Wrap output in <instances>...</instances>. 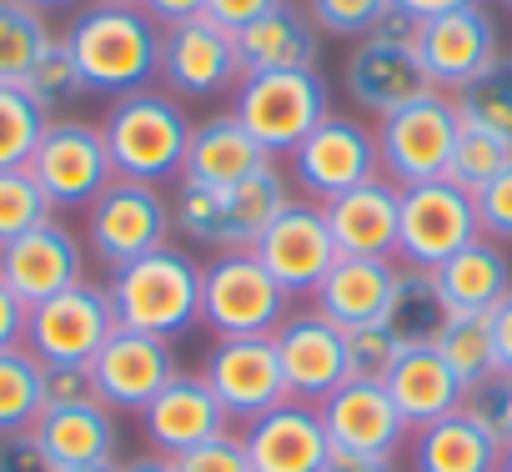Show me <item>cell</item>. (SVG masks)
Here are the masks:
<instances>
[{
  "mask_svg": "<svg viewBox=\"0 0 512 472\" xmlns=\"http://www.w3.org/2000/svg\"><path fill=\"white\" fill-rule=\"evenodd\" d=\"M171 462H176V472H251L246 447L231 432H221V437H211V442H201V447H191Z\"/></svg>",
  "mask_w": 512,
  "mask_h": 472,
  "instance_id": "cell-45",
  "label": "cell"
},
{
  "mask_svg": "<svg viewBox=\"0 0 512 472\" xmlns=\"http://www.w3.org/2000/svg\"><path fill=\"white\" fill-rule=\"evenodd\" d=\"M51 116L21 91V86H0V171L31 166Z\"/></svg>",
  "mask_w": 512,
  "mask_h": 472,
  "instance_id": "cell-37",
  "label": "cell"
},
{
  "mask_svg": "<svg viewBox=\"0 0 512 472\" xmlns=\"http://www.w3.org/2000/svg\"><path fill=\"white\" fill-rule=\"evenodd\" d=\"M251 252L287 297H312L322 287V277L332 272V262L342 257L337 242H332L327 211L317 201H292L262 236H256Z\"/></svg>",
  "mask_w": 512,
  "mask_h": 472,
  "instance_id": "cell-15",
  "label": "cell"
},
{
  "mask_svg": "<svg viewBox=\"0 0 512 472\" xmlns=\"http://www.w3.org/2000/svg\"><path fill=\"white\" fill-rule=\"evenodd\" d=\"M176 372H181L176 367V347L166 337L131 332V327H116L106 337V347L91 357L96 402L111 407V412H141Z\"/></svg>",
  "mask_w": 512,
  "mask_h": 472,
  "instance_id": "cell-17",
  "label": "cell"
},
{
  "mask_svg": "<svg viewBox=\"0 0 512 472\" xmlns=\"http://www.w3.org/2000/svg\"><path fill=\"white\" fill-rule=\"evenodd\" d=\"M101 136H106L116 181L166 186V181H181V161L191 146V116L171 91L146 86V91L111 101Z\"/></svg>",
  "mask_w": 512,
  "mask_h": 472,
  "instance_id": "cell-2",
  "label": "cell"
},
{
  "mask_svg": "<svg viewBox=\"0 0 512 472\" xmlns=\"http://www.w3.org/2000/svg\"><path fill=\"white\" fill-rule=\"evenodd\" d=\"M392 282H397V267L387 257H337L332 272L322 277V287L312 292V307L327 322H337L342 332H352V327H367L382 317Z\"/></svg>",
  "mask_w": 512,
  "mask_h": 472,
  "instance_id": "cell-29",
  "label": "cell"
},
{
  "mask_svg": "<svg viewBox=\"0 0 512 472\" xmlns=\"http://www.w3.org/2000/svg\"><path fill=\"white\" fill-rule=\"evenodd\" d=\"M472 206H477V231L507 247V242H512V166H502V171L472 196Z\"/></svg>",
  "mask_w": 512,
  "mask_h": 472,
  "instance_id": "cell-44",
  "label": "cell"
},
{
  "mask_svg": "<svg viewBox=\"0 0 512 472\" xmlns=\"http://www.w3.org/2000/svg\"><path fill=\"white\" fill-rule=\"evenodd\" d=\"M201 377L216 392V402L226 407V417H241V422L287 402L282 357H277L272 337H226V342H216Z\"/></svg>",
  "mask_w": 512,
  "mask_h": 472,
  "instance_id": "cell-19",
  "label": "cell"
},
{
  "mask_svg": "<svg viewBox=\"0 0 512 472\" xmlns=\"http://www.w3.org/2000/svg\"><path fill=\"white\" fill-rule=\"evenodd\" d=\"M332 457H392L412 432L392 407L382 382H342L327 402H317Z\"/></svg>",
  "mask_w": 512,
  "mask_h": 472,
  "instance_id": "cell-22",
  "label": "cell"
},
{
  "mask_svg": "<svg viewBox=\"0 0 512 472\" xmlns=\"http://www.w3.org/2000/svg\"><path fill=\"white\" fill-rule=\"evenodd\" d=\"M402 21H427V16H442V11H457V6H477V0H392Z\"/></svg>",
  "mask_w": 512,
  "mask_h": 472,
  "instance_id": "cell-52",
  "label": "cell"
},
{
  "mask_svg": "<svg viewBox=\"0 0 512 472\" xmlns=\"http://www.w3.org/2000/svg\"><path fill=\"white\" fill-rule=\"evenodd\" d=\"M96 6H141V0H96Z\"/></svg>",
  "mask_w": 512,
  "mask_h": 472,
  "instance_id": "cell-57",
  "label": "cell"
},
{
  "mask_svg": "<svg viewBox=\"0 0 512 472\" xmlns=\"http://www.w3.org/2000/svg\"><path fill=\"white\" fill-rule=\"evenodd\" d=\"M477 206L457 181L397 186V262L417 272H437L467 242H477Z\"/></svg>",
  "mask_w": 512,
  "mask_h": 472,
  "instance_id": "cell-9",
  "label": "cell"
},
{
  "mask_svg": "<svg viewBox=\"0 0 512 472\" xmlns=\"http://www.w3.org/2000/svg\"><path fill=\"white\" fill-rule=\"evenodd\" d=\"M502 166H512V146L502 141V136H492V131H482V126H467L462 121V131H457V146H452V166H447V181H457L462 191H482Z\"/></svg>",
  "mask_w": 512,
  "mask_h": 472,
  "instance_id": "cell-40",
  "label": "cell"
},
{
  "mask_svg": "<svg viewBox=\"0 0 512 472\" xmlns=\"http://www.w3.org/2000/svg\"><path fill=\"white\" fill-rule=\"evenodd\" d=\"M457 116L467 126H482L512 146V56H497L477 81H467L457 96Z\"/></svg>",
  "mask_w": 512,
  "mask_h": 472,
  "instance_id": "cell-36",
  "label": "cell"
},
{
  "mask_svg": "<svg viewBox=\"0 0 512 472\" xmlns=\"http://www.w3.org/2000/svg\"><path fill=\"white\" fill-rule=\"evenodd\" d=\"M31 176L41 181V191L51 196L56 211L91 206L116 181L101 126L76 121V116H51V126H46L36 156H31Z\"/></svg>",
  "mask_w": 512,
  "mask_h": 472,
  "instance_id": "cell-12",
  "label": "cell"
},
{
  "mask_svg": "<svg viewBox=\"0 0 512 472\" xmlns=\"http://www.w3.org/2000/svg\"><path fill=\"white\" fill-rule=\"evenodd\" d=\"M277 6H282V0H206V16L236 36L241 26H251L256 16H267V11H277Z\"/></svg>",
  "mask_w": 512,
  "mask_h": 472,
  "instance_id": "cell-48",
  "label": "cell"
},
{
  "mask_svg": "<svg viewBox=\"0 0 512 472\" xmlns=\"http://www.w3.org/2000/svg\"><path fill=\"white\" fill-rule=\"evenodd\" d=\"M497 472H512V447H502V462H497Z\"/></svg>",
  "mask_w": 512,
  "mask_h": 472,
  "instance_id": "cell-56",
  "label": "cell"
},
{
  "mask_svg": "<svg viewBox=\"0 0 512 472\" xmlns=\"http://www.w3.org/2000/svg\"><path fill=\"white\" fill-rule=\"evenodd\" d=\"M452 307L437 287L432 272H417V267H397V282H392V297L382 307V327L392 332V342L407 352V347H432L437 332L447 327Z\"/></svg>",
  "mask_w": 512,
  "mask_h": 472,
  "instance_id": "cell-32",
  "label": "cell"
},
{
  "mask_svg": "<svg viewBox=\"0 0 512 472\" xmlns=\"http://www.w3.org/2000/svg\"><path fill=\"white\" fill-rule=\"evenodd\" d=\"M432 347L447 357V367L457 372V382L467 392L482 387L487 377H497V347H492V322L487 317H447V327L437 332Z\"/></svg>",
  "mask_w": 512,
  "mask_h": 472,
  "instance_id": "cell-35",
  "label": "cell"
},
{
  "mask_svg": "<svg viewBox=\"0 0 512 472\" xmlns=\"http://www.w3.org/2000/svg\"><path fill=\"white\" fill-rule=\"evenodd\" d=\"M0 472H56V467L46 462L31 432H11V437H0Z\"/></svg>",
  "mask_w": 512,
  "mask_h": 472,
  "instance_id": "cell-47",
  "label": "cell"
},
{
  "mask_svg": "<svg viewBox=\"0 0 512 472\" xmlns=\"http://www.w3.org/2000/svg\"><path fill=\"white\" fill-rule=\"evenodd\" d=\"M462 407L492 432L497 447H512V372H497L482 387H472Z\"/></svg>",
  "mask_w": 512,
  "mask_h": 472,
  "instance_id": "cell-43",
  "label": "cell"
},
{
  "mask_svg": "<svg viewBox=\"0 0 512 472\" xmlns=\"http://www.w3.org/2000/svg\"><path fill=\"white\" fill-rule=\"evenodd\" d=\"M71 402H96L91 367H46V407H71Z\"/></svg>",
  "mask_w": 512,
  "mask_h": 472,
  "instance_id": "cell-46",
  "label": "cell"
},
{
  "mask_svg": "<svg viewBox=\"0 0 512 472\" xmlns=\"http://www.w3.org/2000/svg\"><path fill=\"white\" fill-rule=\"evenodd\" d=\"M231 116L277 161V156H292L332 116V91L317 71L241 76V86L231 91Z\"/></svg>",
  "mask_w": 512,
  "mask_h": 472,
  "instance_id": "cell-5",
  "label": "cell"
},
{
  "mask_svg": "<svg viewBox=\"0 0 512 472\" xmlns=\"http://www.w3.org/2000/svg\"><path fill=\"white\" fill-rule=\"evenodd\" d=\"M236 56H241V76H272V71H317L322 56V31L312 26V16L292 0H282L277 11L256 16L251 26L236 31Z\"/></svg>",
  "mask_w": 512,
  "mask_h": 472,
  "instance_id": "cell-25",
  "label": "cell"
},
{
  "mask_svg": "<svg viewBox=\"0 0 512 472\" xmlns=\"http://www.w3.org/2000/svg\"><path fill=\"white\" fill-rule=\"evenodd\" d=\"M437 287L452 307V317H487L507 292H512V262L502 252V242H492V236H477V242H467L457 257H447L437 272Z\"/></svg>",
  "mask_w": 512,
  "mask_h": 472,
  "instance_id": "cell-30",
  "label": "cell"
},
{
  "mask_svg": "<svg viewBox=\"0 0 512 472\" xmlns=\"http://www.w3.org/2000/svg\"><path fill=\"white\" fill-rule=\"evenodd\" d=\"M307 16L322 36H342V41H362L372 31H382L397 6L392 0H307Z\"/></svg>",
  "mask_w": 512,
  "mask_h": 472,
  "instance_id": "cell-41",
  "label": "cell"
},
{
  "mask_svg": "<svg viewBox=\"0 0 512 472\" xmlns=\"http://www.w3.org/2000/svg\"><path fill=\"white\" fill-rule=\"evenodd\" d=\"M287 292L272 282V272L256 262V252H216L211 267H201V322L226 337H272L287 322Z\"/></svg>",
  "mask_w": 512,
  "mask_h": 472,
  "instance_id": "cell-8",
  "label": "cell"
},
{
  "mask_svg": "<svg viewBox=\"0 0 512 472\" xmlns=\"http://www.w3.org/2000/svg\"><path fill=\"white\" fill-rule=\"evenodd\" d=\"M397 357H402V347L392 342V332L382 322L347 332V382H387Z\"/></svg>",
  "mask_w": 512,
  "mask_h": 472,
  "instance_id": "cell-42",
  "label": "cell"
},
{
  "mask_svg": "<svg viewBox=\"0 0 512 472\" xmlns=\"http://www.w3.org/2000/svg\"><path fill=\"white\" fill-rule=\"evenodd\" d=\"M26 6L46 16V11H66V6H76V0H26Z\"/></svg>",
  "mask_w": 512,
  "mask_h": 472,
  "instance_id": "cell-55",
  "label": "cell"
},
{
  "mask_svg": "<svg viewBox=\"0 0 512 472\" xmlns=\"http://www.w3.org/2000/svg\"><path fill=\"white\" fill-rule=\"evenodd\" d=\"M0 282H6L26 312L51 302L56 292L86 282V247H81V236L66 226V221H41L36 231L16 236V242L0 247Z\"/></svg>",
  "mask_w": 512,
  "mask_h": 472,
  "instance_id": "cell-18",
  "label": "cell"
},
{
  "mask_svg": "<svg viewBox=\"0 0 512 472\" xmlns=\"http://www.w3.org/2000/svg\"><path fill=\"white\" fill-rule=\"evenodd\" d=\"M21 91H26L46 116H56L61 106H71L76 96H86V81H81V71H76V56H71L66 36H51V41H46V51L36 56V66H31V76L21 81Z\"/></svg>",
  "mask_w": 512,
  "mask_h": 472,
  "instance_id": "cell-38",
  "label": "cell"
},
{
  "mask_svg": "<svg viewBox=\"0 0 512 472\" xmlns=\"http://www.w3.org/2000/svg\"><path fill=\"white\" fill-rule=\"evenodd\" d=\"M116 472H176V462L166 452H141L131 462H116Z\"/></svg>",
  "mask_w": 512,
  "mask_h": 472,
  "instance_id": "cell-54",
  "label": "cell"
},
{
  "mask_svg": "<svg viewBox=\"0 0 512 472\" xmlns=\"http://www.w3.org/2000/svg\"><path fill=\"white\" fill-rule=\"evenodd\" d=\"M46 412V362L31 347L0 352V437L31 432Z\"/></svg>",
  "mask_w": 512,
  "mask_h": 472,
  "instance_id": "cell-33",
  "label": "cell"
},
{
  "mask_svg": "<svg viewBox=\"0 0 512 472\" xmlns=\"http://www.w3.org/2000/svg\"><path fill=\"white\" fill-rule=\"evenodd\" d=\"M497 462L502 447L467 407L417 427L412 437V472H497Z\"/></svg>",
  "mask_w": 512,
  "mask_h": 472,
  "instance_id": "cell-31",
  "label": "cell"
},
{
  "mask_svg": "<svg viewBox=\"0 0 512 472\" xmlns=\"http://www.w3.org/2000/svg\"><path fill=\"white\" fill-rule=\"evenodd\" d=\"M46 41L51 26L41 11H31L26 0H0V86H21Z\"/></svg>",
  "mask_w": 512,
  "mask_h": 472,
  "instance_id": "cell-34",
  "label": "cell"
},
{
  "mask_svg": "<svg viewBox=\"0 0 512 472\" xmlns=\"http://www.w3.org/2000/svg\"><path fill=\"white\" fill-rule=\"evenodd\" d=\"M161 86L176 101H211L241 86V56L236 36L216 26L211 16H191L181 26L161 31Z\"/></svg>",
  "mask_w": 512,
  "mask_h": 472,
  "instance_id": "cell-13",
  "label": "cell"
},
{
  "mask_svg": "<svg viewBox=\"0 0 512 472\" xmlns=\"http://www.w3.org/2000/svg\"><path fill=\"white\" fill-rule=\"evenodd\" d=\"M462 116L457 101L447 91H432L392 116L377 121V156H382V176L392 186H422V181H442L452 166V146H457Z\"/></svg>",
  "mask_w": 512,
  "mask_h": 472,
  "instance_id": "cell-10",
  "label": "cell"
},
{
  "mask_svg": "<svg viewBox=\"0 0 512 472\" xmlns=\"http://www.w3.org/2000/svg\"><path fill=\"white\" fill-rule=\"evenodd\" d=\"M502 6H512V0H502Z\"/></svg>",
  "mask_w": 512,
  "mask_h": 472,
  "instance_id": "cell-59",
  "label": "cell"
},
{
  "mask_svg": "<svg viewBox=\"0 0 512 472\" xmlns=\"http://www.w3.org/2000/svg\"><path fill=\"white\" fill-rule=\"evenodd\" d=\"M141 432L151 442V452H166V457H181L221 432H231V417L226 407L216 402V392L206 387L201 372H176L146 407H141Z\"/></svg>",
  "mask_w": 512,
  "mask_h": 472,
  "instance_id": "cell-23",
  "label": "cell"
},
{
  "mask_svg": "<svg viewBox=\"0 0 512 472\" xmlns=\"http://www.w3.org/2000/svg\"><path fill=\"white\" fill-rule=\"evenodd\" d=\"M116 307L111 292L96 282H76L66 292H56L51 302L31 307L26 317V347L46 362V367H91V357L106 347V337L116 332Z\"/></svg>",
  "mask_w": 512,
  "mask_h": 472,
  "instance_id": "cell-11",
  "label": "cell"
},
{
  "mask_svg": "<svg viewBox=\"0 0 512 472\" xmlns=\"http://www.w3.org/2000/svg\"><path fill=\"white\" fill-rule=\"evenodd\" d=\"M272 342H277V357H282L287 397L317 407L347 382V332L337 322H327L317 307L287 312V322L272 332Z\"/></svg>",
  "mask_w": 512,
  "mask_h": 472,
  "instance_id": "cell-20",
  "label": "cell"
},
{
  "mask_svg": "<svg viewBox=\"0 0 512 472\" xmlns=\"http://www.w3.org/2000/svg\"><path fill=\"white\" fill-rule=\"evenodd\" d=\"M292 186L277 171V161L267 171H256L236 186H181L176 191V231L191 236L201 247L216 252H251L256 236H262L287 206H292Z\"/></svg>",
  "mask_w": 512,
  "mask_h": 472,
  "instance_id": "cell-3",
  "label": "cell"
},
{
  "mask_svg": "<svg viewBox=\"0 0 512 472\" xmlns=\"http://www.w3.org/2000/svg\"><path fill=\"white\" fill-rule=\"evenodd\" d=\"M66 46L91 96L146 91L161 71V26L141 6H91L71 21Z\"/></svg>",
  "mask_w": 512,
  "mask_h": 472,
  "instance_id": "cell-1",
  "label": "cell"
},
{
  "mask_svg": "<svg viewBox=\"0 0 512 472\" xmlns=\"http://www.w3.org/2000/svg\"><path fill=\"white\" fill-rule=\"evenodd\" d=\"M492 322V347H497V372H512V292L487 312Z\"/></svg>",
  "mask_w": 512,
  "mask_h": 472,
  "instance_id": "cell-50",
  "label": "cell"
},
{
  "mask_svg": "<svg viewBox=\"0 0 512 472\" xmlns=\"http://www.w3.org/2000/svg\"><path fill=\"white\" fill-rule=\"evenodd\" d=\"M322 211L342 257H397V186L387 176H372L322 201Z\"/></svg>",
  "mask_w": 512,
  "mask_h": 472,
  "instance_id": "cell-26",
  "label": "cell"
},
{
  "mask_svg": "<svg viewBox=\"0 0 512 472\" xmlns=\"http://www.w3.org/2000/svg\"><path fill=\"white\" fill-rule=\"evenodd\" d=\"M116 322L131 332H151L176 342L191 322H201V267L181 247H161L106 282Z\"/></svg>",
  "mask_w": 512,
  "mask_h": 472,
  "instance_id": "cell-4",
  "label": "cell"
},
{
  "mask_svg": "<svg viewBox=\"0 0 512 472\" xmlns=\"http://www.w3.org/2000/svg\"><path fill=\"white\" fill-rule=\"evenodd\" d=\"M26 302L6 287V282H0V352H6V347H26Z\"/></svg>",
  "mask_w": 512,
  "mask_h": 472,
  "instance_id": "cell-49",
  "label": "cell"
},
{
  "mask_svg": "<svg viewBox=\"0 0 512 472\" xmlns=\"http://www.w3.org/2000/svg\"><path fill=\"white\" fill-rule=\"evenodd\" d=\"M342 86H347L352 106L377 116V121L402 111V106H412V101H422V96H432L437 86H432V76H427V66L417 56L412 21L392 16L382 31L352 41L347 66H342Z\"/></svg>",
  "mask_w": 512,
  "mask_h": 472,
  "instance_id": "cell-6",
  "label": "cell"
},
{
  "mask_svg": "<svg viewBox=\"0 0 512 472\" xmlns=\"http://www.w3.org/2000/svg\"><path fill=\"white\" fill-rule=\"evenodd\" d=\"M171 201L161 186L146 181H111L91 206H86V247L106 272H121L161 247H171Z\"/></svg>",
  "mask_w": 512,
  "mask_h": 472,
  "instance_id": "cell-7",
  "label": "cell"
},
{
  "mask_svg": "<svg viewBox=\"0 0 512 472\" xmlns=\"http://www.w3.org/2000/svg\"><path fill=\"white\" fill-rule=\"evenodd\" d=\"M272 156L231 111L206 116L191 126V146L181 161V186H236L256 171H267Z\"/></svg>",
  "mask_w": 512,
  "mask_h": 472,
  "instance_id": "cell-27",
  "label": "cell"
},
{
  "mask_svg": "<svg viewBox=\"0 0 512 472\" xmlns=\"http://www.w3.org/2000/svg\"><path fill=\"white\" fill-rule=\"evenodd\" d=\"M382 387H387L392 407L402 412V422L412 432L427 427V422H437V417H447V412H457L467 402V387L457 382V372L447 367V357L437 347H407L392 362V372H387Z\"/></svg>",
  "mask_w": 512,
  "mask_h": 472,
  "instance_id": "cell-28",
  "label": "cell"
},
{
  "mask_svg": "<svg viewBox=\"0 0 512 472\" xmlns=\"http://www.w3.org/2000/svg\"><path fill=\"white\" fill-rule=\"evenodd\" d=\"M141 11L166 31V26H181L191 16H206V0H141Z\"/></svg>",
  "mask_w": 512,
  "mask_h": 472,
  "instance_id": "cell-51",
  "label": "cell"
},
{
  "mask_svg": "<svg viewBox=\"0 0 512 472\" xmlns=\"http://www.w3.org/2000/svg\"><path fill=\"white\" fill-rule=\"evenodd\" d=\"M322 472H397L392 457H332Z\"/></svg>",
  "mask_w": 512,
  "mask_h": 472,
  "instance_id": "cell-53",
  "label": "cell"
},
{
  "mask_svg": "<svg viewBox=\"0 0 512 472\" xmlns=\"http://www.w3.org/2000/svg\"><path fill=\"white\" fill-rule=\"evenodd\" d=\"M51 216H56V206L41 191V181L31 176V166L0 171V247L16 242V236H26V231H36Z\"/></svg>",
  "mask_w": 512,
  "mask_h": 472,
  "instance_id": "cell-39",
  "label": "cell"
},
{
  "mask_svg": "<svg viewBox=\"0 0 512 472\" xmlns=\"http://www.w3.org/2000/svg\"><path fill=\"white\" fill-rule=\"evenodd\" d=\"M412 41H417V56H422L432 86L447 91V96H457L467 81H477L502 56L497 21H492V11L482 6V0L477 6H457V11L412 21Z\"/></svg>",
  "mask_w": 512,
  "mask_h": 472,
  "instance_id": "cell-14",
  "label": "cell"
},
{
  "mask_svg": "<svg viewBox=\"0 0 512 472\" xmlns=\"http://www.w3.org/2000/svg\"><path fill=\"white\" fill-rule=\"evenodd\" d=\"M71 472H116V462L111 467H71Z\"/></svg>",
  "mask_w": 512,
  "mask_h": 472,
  "instance_id": "cell-58",
  "label": "cell"
},
{
  "mask_svg": "<svg viewBox=\"0 0 512 472\" xmlns=\"http://www.w3.org/2000/svg\"><path fill=\"white\" fill-rule=\"evenodd\" d=\"M241 447H246L251 472H322L332 462L322 412L297 397L277 402L262 417H251L241 427Z\"/></svg>",
  "mask_w": 512,
  "mask_h": 472,
  "instance_id": "cell-21",
  "label": "cell"
},
{
  "mask_svg": "<svg viewBox=\"0 0 512 472\" xmlns=\"http://www.w3.org/2000/svg\"><path fill=\"white\" fill-rule=\"evenodd\" d=\"M36 447L46 452V462L56 472L71 467H111L121 452V432L111 407L101 402H71V407H46L31 427Z\"/></svg>",
  "mask_w": 512,
  "mask_h": 472,
  "instance_id": "cell-24",
  "label": "cell"
},
{
  "mask_svg": "<svg viewBox=\"0 0 512 472\" xmlns=\"http://www.w3.org/2000/svg\"><path fill=\"white\" fill-rule=\"evenodd\" d=\"M292 176L297 186L322 206L372 176H382V156H377V131L362 126L357 116H327L297 151H292Z\"/></svg>",
  "mask_w": 512,
  "mask_h": 472,
  "instance_id": "cell-16",
  "label": "cell"
}]
</instances>
